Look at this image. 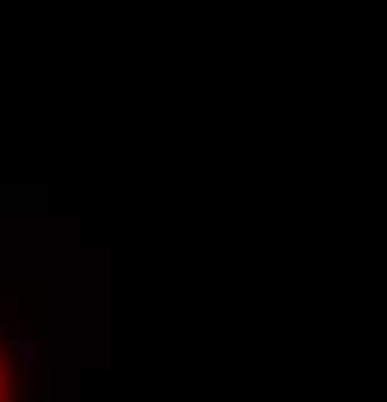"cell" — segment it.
<instances>
[{
  "label": "cell",
  "instance_id": "obj_1",
  "mask_svg": "<svg viewBox=\"0 0 387 402\" xmlns=\"http://www.w3.org/2000/svg\"><path fill=\"white\" fill-rule=\"evenodd\" d=\"M12 360L20 363V379L27 383L31 379V371H35V360H39V344L35 340H12Z\"/></svg>",
  "mask_w": 387,
  "mask_h": 402
},
{
  "label": "cell",
  "instance_id": "obj_2",
  "mask_svg": "<svg viewBox=\"0 0 387 402\" xmlns=\"http://www.w3.org/2000/svg\"><path fill=\"white\" fill-rule=\"evenodd\" d=\"M0 340H15V321L12 317H0Z\"/></svg>",
  "mask_w": 387,
  "mask_h": 402
}]
</instances>
